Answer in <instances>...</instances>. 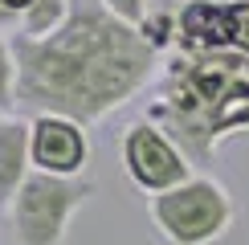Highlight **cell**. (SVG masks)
<instances>
[{
	"label": "cell",
	"instance_id": "6da1fadb",
	"mask_svg": "<svg viewBox=\"0 0 249 245\" xmlns=\"http://www.w3.org/2000/svg\"><path fill=\"white\" fill-rule=\"evenodd\" d=\"M17 110L66 115L94 127L155 86L163 61L160 41L127 25L102 0H70L66 20L45 37L13 33Z\"/></svg>",
	"mask_w": 249,
	"mask_h": 245
},
{
	"label": "cell",
	"instance_id": "7a4b0ae2",
	"mask_svg": "<svg viewBox=\"0 0 249 245\" xmlns=\"http://www.w3.org/2000/svg\"><path fill=\"white\" fill-rule=\"evenodd\" d=\"M143 119L168 131L196 172H209L225 143L249 135V53L176 49Z\"/></svg>",
	"mask_w": 249,
	"mask_h": 245
},
{
	"label": "cell",
	"instance_id": "3957f363",
	"mask_svg": "<svg viewBox=\"0 0 249 245\" xmlns=\"http://www.w3.org/2000/svg\"><path fill=\"white\" fill-rule=\"evenodd\" d=\"M147 221L168 245H213L233 229L237 200L216 176L192 172L176 188L147 196Z\"/></svg>",
	"mask_w": 249,
	"mask_h": 245
},
{
	"label": "cell",
	"instance_id": "277c9868",
	"mask_svg": "<svg viewBox=\"0 0 249 245\" xmlns=\"http://www.w3.org/2000/svg\"><path fill=\"white\" fill-rule=\"evenodd\" d=\"M94 196V180L82 176H49L29 172L17 196L8 200V225L17 245H61L82 204Z\"/></svg>",
	"mask_w": 249,
	"mask_h": 245
},
{
	"label": "cell",
	"instance_id": "5b68a950",
	"mask_svg": "<svg viewBox=\"0 0 249 245\" xmlns=\"http://www.w3.org/2000/svg\"><path fill=\"white\" fill-rule=\"evenodd\" d=\"M119 159H123V172L131 176V184L139 192H147V196H155L163 188H176L180 180H188L196 172L188 156L172 143V135L160 131L151 119H139L123 131Z\"/></svg>",
	"mask_w": 249,
	"mask_h": 245
},
{
	"label": "cell",
	"instance_id": "8992f818",
	"mask_svg": "<svg viewBox=\"0 0 249 245\" xmlns=\"http://www.w3.org/2000/svg\"><path fill=\"white\" fill-rule=\"evenodd\" d=\"M180 49L249 53V0H184Z\"/></svg>",
	"mask_w": 249,
	"mask_h": 245
},
{
	"label": "cell",
	"instance_id": "52a82bcc",
	"mask_svg": "<svg viewBox=\"0 0 249 245\" xmlns=\"http://www.w3.org/2000/svg\"><path fill=\"white\" fill-rule=\"evenodd\" d=\"M29 159L49 176H82L90 163L86 127L66 115H33L29 119Z\"/></svg>",
	"mask_w": 249,
	"mask_h": 245
},
{
	"label": "cell",
	"instance_id": "ba28073f",
	"mask_svg": "<svg viewBox=\"0 0 249 245\" xmlns=\"http://www.w3.org/2000/svg\"><path fill=\"white\" fill-rule=\"evenodd\" d=\"M33 172L29 159V119L0 115V204L17 196V188Z\"/></svg>",
	"mask_w": 249,
	"mask_h": 245
},
{
	"label": "cell",
	"instance_id": "9c48e42d",
	"mask_svg": "<svg viewBox=\"0 0 249 245\" xmlns=\"http://www.w3.org/2000/svg\"><path fill=\"white\" fill-rule=\"evenodd\" d=\"M66 13H70V0H33V4L20 13V29L17 33L45 37V33H53L61 20H66Z\"/></svg>",
	"mask_w": 249,
	"mask_h": 245
},
{
	"label": "cell",
	"instance_id": "30bf717a",
	"mask_svg": "<svg viewBox=\"0 0 249 245\" xmlns=\"http://www.w3.org/2000/svg\"><path fill=\"white\" fill-rule=\"evenodd\" d=\"M17 110V53H13V37L0 33V115Z\"/></svg>",
	"mask_w": 249,
	"mask_h": 245
},
{
	"label": "cell",
	"instance_id": "8fae6325",
	"mask_svg": "<svg viewBox=\"0 0 249 245\" xmlns=\"http://www.w3.org/2000/svg\"><path fill=\"white\" fill-rule=\"evenodd\" d=\"M102 4L119 20H127V25H143L147 20V0H102Z\"/></svg>",
	"mask_w": 249,
	"mask_h": 245
},
{
	"label": "cell",
	"instance_id": "7c38bea8",
	"mask_svg": "<svg viewBox=\"0 0 249 245\" xmlns=\"http://www.w3.org/2000/svg\"><path fill=\"white\" fill-rule=\"evenodd\" d=\"M29 4H33V0H0V13H13V17H20Z\"/></svg>",
	"mask_w": 249,
	"mask_h": 245
}]
</instances>
